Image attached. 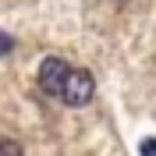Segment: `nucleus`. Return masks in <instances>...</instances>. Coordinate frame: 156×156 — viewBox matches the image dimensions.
Listing matches in <instances>:
<instances>
[{
	"label": "nucleus",
	"instance_id": "nucleus-5",
	"mask_svg": "<svg viewBox=\"0 0 156 156\" xmlns=\"http://www.w3.org/2000/svg\"><path fill=\"white\" fill-rule=\"evenodd\" d=\"M11 46H14V43H11V39L4 36V32H0V53H11Z\"/></svg>",
	"mask_w": 156,
	"mask_h": 156
},
{
	"label": "nucleus",
	"instance_id": "nucleus-3",
	"mask_svg": "<svg viewBox=\"0 0 156 156\" xmlns=\"http://www.w3.org/2000/svg\"><path fill=\"white\" fill-rule=\"evenodd\" d=\"M0 156H25V149L14 138H0Z\"/></svg>",
	"mask_w": 156,
	"mask_h": 156
},
{
	"label": "nucleus",
	"instance_id": "nucleus-2",
	"mask_svg": "<svg viewBox=\"0 0 156 156\" xmlns=\"http://www.w3.org/2000/svg\"><path fill=\"white\" fill-rule=\"evenodd\" d=\"M64 75H68V60H60V57H46L43 64H39V71H36V82H39V89H43L46 96L57 99L60 85H64Z\"/></svg>",
	"mask_w": 156,
	"mask_h": 156
},
{
	"label": "nucleus",
	"instance_id": "nucleus-4",
	"mask_svg": "<svg viewBox=\"0 0 156 156\" xmlns=\"http://www.w3.org/2000/svg\"><path fill=\"white\" fill-rule=\"evenodd\" d=\"M138 149H142V156H156V138H146Z\"/></svg>",
	"mask_w": 156,
	"mask_h": 156
},
{
	"label": "nucleus",
	"instance_id": "nucleus-1",
	"mask_svg": "<svg viewBox=\"0 0 156 156\" xmlns=\"http://www.w3.org/2000/svg\"><path fill=\"white\" fill-rule=\"evenodd\" d=\"M92 96H96V78H92V71H85V68H68L57 99L64 103V107H75V110H78V107H85Z\"/></svg>",
	"mask_w": 156,
	"mask_h": 156
}]
</instances>
